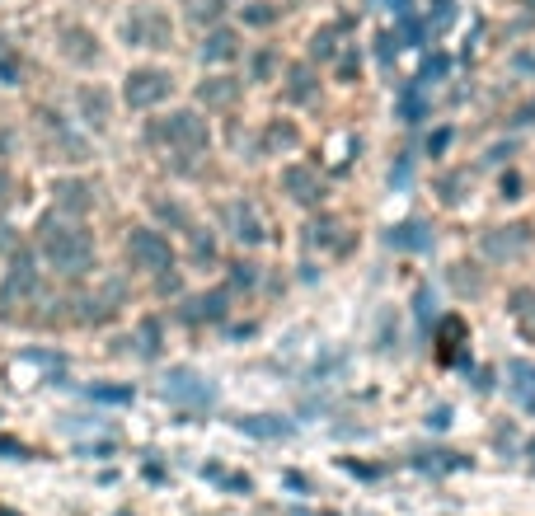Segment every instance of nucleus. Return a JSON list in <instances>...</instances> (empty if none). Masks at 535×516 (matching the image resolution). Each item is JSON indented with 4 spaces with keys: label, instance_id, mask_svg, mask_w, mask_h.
<instances>
[{
    "label": "nucleus",
    "instance_id": "obj_1",
    "mask_svg": "<svg viewBox=\"0 0 535 516\" xmlns=\"http://www.w3.org/2000/svg\"><path fill=\"white\" fill-rule=\"evenodd\" d=\"M141 141L151 151H160L165 160H174V165H198L202 155L212 151V122L193 104L169 108V113H160V118H151L141 127Z\"/></svg>",
    "mask_w": 535,
    "mask_h": 516
},
{
    "label": "nucleus",
    "instance_id": "obj_2",
    "mask_svg": "<svg viewBox=\"0 0 535 516\" xmlns=\"http://www.w3.org/2000/svg\"><path fill=\"white\" fill-rule=\"evenodd\" d=\"M38 254L57 277H85L94 273V235L80 226L76 216L52 212L38 226Z\"/></svg>",
    "mask_w": 535,
    "mask_h": 516
},
{
    "label": "nucleus",
    "instance_id": "obj_3",
    "mask_svg": "<svg viewBox=\"0 0 535 516\" xmlns=\"http://www.w3.org/2000/svg\"><path fill=\"white\" fill-rule=\"evenodd\" d=\"M123 43L137 52H169L174 47V15L160 0H132L123 15Z\"/></svg>",
    "mask_w": 535,
    "mask_h": 516
},
{
    "label": "nucleus",
    "instance_id": "obj_4",
    "mask_svg": "<svg viewBox=\"0 0 535 516\" xmlns=\"http://www.w3.org/2000/svg\"><path fill=\"white\" fill-rule=\"evenodd\" d=\"M174 99V71L160 66V61H141L123 76V104L132 113H151V108L169 104Z\"/></svg>",
    "mask_w": 535,
    "mask_h": 516
},
{
    "label": "nucleus",
    "instance_id": "obj_5",
    "mask_svg": "<svg viewBox=\"0 0 535 516\" xmlns=\"http://www.w3.org/2000/svg\"><path fill=\"white\" fill-rule=\"evenodd\" d=\"M123 254H127V268H137L146 277H165L174 273V244L160 226H132L123 240Z\"/></svg>",
    "mask_w": 535,
    "mask_h": 516
},
{
    "label": "nucleus",
    "instance_id": "obj_6",
    "mask_svg": "<svg viewBox=\"0 0 535 516\" xmlns=\"http://www.w3.org/2000/svg\"><path fill=\"white\" fill-rule=\"evenodd\" d=\"M216 230H226L230 240L240 244V249H259L268 240V226H263V212L254 207L249 198H230L221 202V212H216Z\"/></svg>",
    "mask_w": 535,
    "mask_h": 516
},
{
    "label": "nucleus",
    "instance_id": "obj_7",
    "mask_svg": "<svg viewBox=\"0 0 535 516\" xmlns=\"http://www.w3.org/2000/svg\"><path fill=\"white\" fill-rule=\"evenodd\" d=\"M531 244H535V230L526 221H507V226H489L479 235V254L503 268V263H517V258L531 254Z\"/></svg>",
    "mask_w": 535,
    "mask_h": 516
},
{
    "label": "nucleus",
    "instance_id": "obj_8",
    "mask_svg": "<svg viewBox=\"0 0 535 516\" xmlns=\"http://www.w3.org/2000/svg\"><path fill=\"white\" fill-rule=\"evenodd\" d=\"M43 301V282H38V268H33L29 254H15L10 268H5V282H0V305L15 310V305H38Z\"/></svg>",
    "mask_w": 535,
    "mask_h": 516
},
{
    "label": "nucleus",
    "instance_id": "obj_9",
    "mask_svg": "<svg viewBox=\"0 0 535 516\" xmlns=\"http://www.w3.org/2000/svg\"><path fill=\"white\" fill-rule=\"evenodd\" d=\"M240 99H245V80L235 76V71H212L193 90V108H202V113H230Z\"/></svg>",
    "mask_w": 535,
    "mask_h": 516
},
{
    "label": "nucleus",
    "instance_id": "obj_10",
    "mask_svg": "<svg viewBox=\"0 0 535 516\" xmlns=\"http://www.w3.org/2000/svg\"><path fill=\"white\" fill-rule=\"evenodd\" d=\"M240 52H245L240 29H230V24H212V29H202V43H198L202 66H230V61H240Z\"/></svg>",
    "mask_w": 535,
    "mask_h": 516
},
{
    "label": "nucleus",
    "instance_id": "obj_11",
    "mask_svg": "<svg viewBox=\"0 0 535 516\" xmlns=\"http://www.w3.org/2000/svg\"><path fill=\"white\" fill-rule=\"evenodd\" d=\"M57 52H62L71 66H80V71H90V66H99V57H104V47H99V38H94L85 24H62L57 29Z\"/></svg>",
    "mask_w": 535,
    "mask_h": 516
},
{
    "label": "nucleus",
    "instance_id": "obj_12",
    "mask_svg": "<svg viewBox=\"0 0 535 516\" xmlns=\"http://www.w3.org/2000/svg\"><path fill=\"white\" fill-rule=\"evenodd\" d=\"M277 183H282V193H287L296 207H320V202H324L320 169H310V165H282Z\"/></svg>",
    "mask_w": 535,
    "mask_h": 516
},
{
    "label": "nucleus",
    "instance_id": "obj_13",
    "mask_svg": "<svg viewBox=\"0 0 535 516\" xmlns=\"http://www.w3.org/2000/svg\"><path fill=\"white\" fill-rule=\"evenodd\" d=\"M179 315H184L188 324H221V319L230 315V287L193 291V296H184V310H179Z\"/></svg>",
    "mask_w": 535,
    "mask_h": 516
},
{
    "label": "nucleus",
    "instance_id": "obj_14",
    "mask_svg": "<svg viewBox=\"0 0 535 516\" xmlns=\"http://www.w3.org/2000/svg\"><path fill=\"white\" fill-rule=\"evenodd\" d=\"M99 202V193H94V183H85V179H57L52 183V207L62 216H85Z\"/></svg>",
    "mask_w": 535,
    "mask_h": 516
},
{
    "label": "nucleus",
    "instance_id": "obj_15",
    "mask_svg": "<svg viewBox=\"0 0 535 516\" xmlns=\"http://www.w3.org/2000/svg\"><path fill=\"white\" fill-rule=\"evenodd\" d=\"M282 99L287 104H310L315 94H320V71L310 66V61H291V66H282Z\"/></svg>",
    "mask_w": 535,
    "mask_h": 516
},
{
    "label": "nucleus",
    "instance_id": "obj_16",
    "mask_svg": "<svg viewBox=\"0 0 535 516\" xmlns=\"http://www.w3.org/2000/svg\"><path fill=\"white\" fill-rule=\"evenodd\" d=\"M76 113H80L85 127L104 132L108 118H113V99H108V90H99V85H80L76 90Z\"/></svg>",
    "mask_w": 535,
    "mask_h": 516
},
{
    "label": "nucleus",
    "instance_id": "obj_17",
    "mask_svg": "<svg viewBox=\"0 0 535 516\" xmlns=\"http://www.w3.org/2000/svg\"><path fill=\"white\" fill-rule=\"evenodd\" d=\"M259 151L263 155H296L301 151V127L291 118H273L259 132Z\"/></svg>",
    "mask_w": 535,
    "mask_h": 516
},
{
    "label": "nucleus",
    "instance_id": "obj_18",
    "mask_svg": "<svg viewBox=\"0 0 535 516\" xmlns=\"http://www.w3.org/2000/svg\"><path fill=\"white\" fill-rule=\"evenodd\" d=\"M188 263L193 268H216L221 263V240H216L212 226H188Z\"/></svg>",
    "mask_w": 535,
    "mask_h": 516
},
{
    "label": "nucleus",
    "instance_id": "obj_19",
    "mask_svg": "<svg viewBox=\"0 0 535 516\" xmlns=\"http://www.w3.org/2000/svg\"><path fill=\"white\" fill-rule=\"evenodd\" d=\"M507 390L526 413H535V362H507Z\"/></svg>",
    "mask_w": 535,
    "mask_h": 516
},
{
    "label": "nucleus",
    "instance_id": "obj_20",
    "mask_svg": "<svg viewBox=\"0 0 535 516\" xmlns=\"http://www.w3.org/2000/svg\"><path fill=\"white\" fill-rule=\"evenodd\" d=\"M507 315L517 319L521 334L535 338V282H531V287H517L512 296H507Z\"/></svg>",
    "mask_w": 535,
    "mask_h": 516
},
{
    "label": "nucleus",
    "instance_id": "obj_21",
    "mask_svg": "<svg viewBox=\"0 0 535 516\" xmlns=\"http://www.w3.org/2000/svg\"><path fill=\"white\" fill-rule=\"evenodd\" d=\"M127 301V287L123 282H104V291L99 296H90L85 305H94V310H85V319H108V315H118Z\"/></svg>",
    "mask_w": 535,
    "mask_h": 516
},
{
    "label": "nucleus",
    "instance_id": "obj_22",
    "mask_svg": "<svg viewBox=\"0 0 535 516\" xmlns=\"http://www.w3.org/2000/svg\"><path fill=\"white\" fill-rule=\"evenodd\" d=\"M282 76V52L277 47H259L254 57H249V80L254 85H268V80Z\"/></svg>",
    "mask_w": 535,
    "mask_h": 516
},
{
    "label": "nucleus",
    "instance_id": "obj_23",
    "mask_svg": "<svg viewBox=\"0 0 535 516\" xmlns=\"http://www.w3.org/2000/svg\"><path fill=\"white\" fill-rule=\"evenodd\" d=\"M437 188H442L446 207H460V202H465V193H460V188H474V174H470V169H446L442 179H437Z\"/></svg>",
    "mask_w": 535,
    "mask_h": 516
},
{
    "label": "nucleus",
    "instance_id": "obj_24",
    "mask_svg": "<svg viewBox=\"0 0 535 516\" xmlns=\"http://www.w3.org/2000/svg\"><path fill=\"white\" fill-rule=\"evenodd\" d=\"M277 10L273 0H249V5H240V24H249V29H273L277 24Z\"/></svg>",
    "mask_w": 535,
    "mask_h": 516
},
{
    "label": "nucleus",
    "instance_id": "obj_25",
    "mask_svg": "<svg viewBox=\"0 0 535 516\" xmlns=\"http://www.w3.org/2000/svg\"><path fill=\"white\" fill-rule=\"evenodd\" d=\"M221 15H226V0H188V24H198V29L221 24Z\"/></svg>",
    "mask_w": 535,
    "mask_h": 516
},
{
    "label": "nucleus",
    "instance_id": "obj_26",
    "mask_svg": "<svg viewBox=\"0 0 535 516\" xmlns=\"http://www.w3.org/2000/svg\"><path fill=\"white\" fill-rule=\"evenodd\" d=\"M428 226H418V221H409V226H399L395 235H390V244H399V249H418V244H428Z\"/></svg>",
    "mask_w": 535,
    "mask_h": 516
},
{
    "label": "nucleus",
    "instance_id": "obj_27",
    "mask_svg": "<svg viewBox=\"0 0 535 516\" xmlns=\"http://www.w3.org/2000/svg\"><path fill=\"white\" fill-rule=\"evenodd\" d=\"M334 38H338V29H315V33H310V57H315V61H329L338 52Z\"/></svg>",
    "mask_w": 535,
    "mask_h": 516
},
{
    "label": "nucleus",
    "instance_id": "obj_28",
    "mask_svg": "<svg viewBox=\"0 0 535 516\" xmlns=\"http://www.w3.org/2000/svg\"><path fill=\"white\" fill-rule=\"evenodd\" d=\"M19 76H24L19 57L10 52V47H0V80H5V85H19Z\"/></svg>",
    "mask_w": 535,
    "mask_h": 516
},
{
    "label": "nucleus",
    "instance_id": "obj_29",
    "mask_svg": "<svg viewBox=\"0 0 535 516\" xmlns=\"http://www.w3.org/2000/svg\"><path fill=\"white\" fill-rule=\"evenodd\" d=\"M10 198V174H5V169H0V202Z\"/></svg>",
    "mask_w": 535,
    "mask_h": 516
},
{
    "label": "nucleus",
    "instance_id": "obj_30",
    "mask_svg": "<svg viewBox=\"0 0 535 516\" xmlns=\"http://www.w3.org/2000/svg\"><path fill=\"white\" fill-rule=\"evenodd\" d=\"M521 5H526V10H535V0H521Z\"/></svg>",
    "mask_w": 535,
    "mask_h": 516
}]
</instances>
